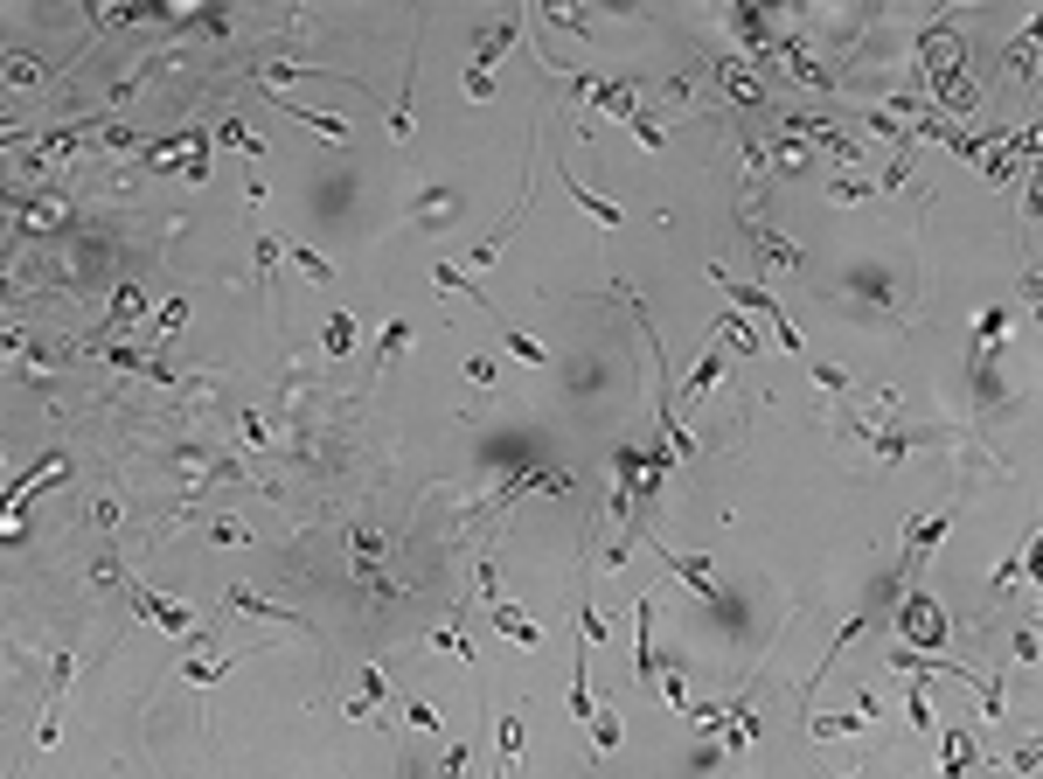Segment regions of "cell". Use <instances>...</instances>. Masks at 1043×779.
Listing matches in <instances>:
<instances>
[{
  "mask_svg": "<svg viewBox=\"0 0 1043 779\" xmlns=\"http://www.w3.org/2000/svg\"><path fill=\"white\" fill-rule=\"evenodd\" d=\"M918 49H925V77H932V98H946L953 112H974V91L960 84V35H953L946 21H932V28L918 35Z\"/></svg>",
  "mask_w": 1043,
  "mask_h": 779,
  "instance_id": "1",
  "label": "cell"
},
{
  "mask_svg": "<svg viewBox=\"0 0 1043 779\" xmlns=\"http://www.w3.org/2000/svg\"><path fill=\"white\" fill-rule=\"evenodd\" d=\"M946 536H953V508H939V515H918V522L904 529V557H897V571H891V592H911V578L925 571V557H932Z\"/></svg>",
  "mask_w": 1043,
  "mask_h": 779,
  "instance_id": "2",
  "label": "cell"
},
{
  "mask_svg": "<svg viewBox=\"0 0 1043 779\" xmlns=\"http://www.w3.org/2000/svg\"><path fill=\"white\" fill-rule=\"evenodd\" d=\"M897 633L911 640V647H946V633H953V620L925 599V592H897Z\"/></svg>",
  "mask_w": 1043,
  "mask_h": 779,
  "instance_id": "3",
  "label": "cell"
},
{
  "mask_svg": "<svg viewBox=\"0 0 1043 779\" xmlns=\"http://www.w3.org/2000/svg\"><path fill=\"white\" fill-rule=\"evenodd\" d=\"M119 592H126L133 620L160 626V633H188V626H195V613H188L181 599H160V592H147V585H140V578H119Z\"/></svg>",
  "mask_w": 1043,
  "mask_h": 779,
  "instance_id": "4",
  "label": "cell"
},
{
  "mask_svg": "<svg viewBox=\"0 0 1043 779\" xmlns=\"http://www.w3.org/2000/svg\"><path fill=\"white\" fill-rule=\"evenodd\" d=\"M348 557H355V578L383 592V529L376 522H348Z\"/></svg>",
  "mask_w": 1043,
  "mask_h": 779,
  "instance_id": "5",
  "label": "cell"
},
{
  "mask_svg": "<svg viewBox=\"0 0 1043 779\" xmlns=\"http://www.w3.org/2000/svg\"><path fill=\"white\" fill-rule=\"evenodd\" d=\"M70 675H77V654L70 647H56V682H49V710H42V724H35V745L49 752L56 745V731H63V696H70Z\"/></svg>",
  "mask_w": 1043,
  "mask_h": 779,
  "instance_id": "6",
  "label": "cell"
},
{
  "mask_svg": "<svg viewBox=\"0 0 1043 779\" xmlns=\"http://www.w3.org/2000/svg\"><path fill=\"white\" fill-rule=\"evenodd\" d=\"M487 620H494V633H508V640L522 647V654H536V647H543V626L529 620V613H522L515 599H487Z\"/></svg>",
  "mask_w": 1043,
  "mask_h": 779,
  "instance_id": "7",
  "label": "cell"
},
{
  "mask_svg": "<svg viewBox=\"0 0 1043 779\" xmlns=\"http://www.w3.org/2000/svg\"><path fill=\"white\" fill-rule=\"evenodd\" d=\"M633 640H640V689H661V654H654V592L633 606Z\"/></svg>",
  "mask_w": 1043,
  "mask_h": 779,
  "instance_id": "8",
  "label": "cell"
},
{
  "mask_svg": "<svg viewBox=\"0 0 1043 779\" xmlns=\"http://www.w3.org/2000/svg\"><path fill=\"white\" fill-rule=\"evenodd\" d=\"M1009 320H1016L1009 307H981V320H974V369H988V362L1002 355V341H1009Z\"/></svg>",
  "mask_w": 1043,
  "mask_h": 779,
  "instance_id": "9",
  "label": "cell"
},
{
  "mask_svg": "<svg viewBox=\"0 0 1043 779\" xmlns=\"http://www.w3.org/2000/svg\"><path fill=\"white\" fill-rule=\"evenodd\" d=\"M557 181H564V195H571V202H578V209H585L592 223H605V230H619V202H612V195H592V188H585L578 174H564V160H557Z\"/></svg>",
  "mask_w": 1043,
  "mask_h": 779,
  "instance_id": "10",
  "label": "cell"
},
{
  "mask_svg": "<svg viewBox=\"0 0 1043 779\" xmlns=\"http://www.w3.org/2000/svg\"><path fill=\"white\" fill-rule=\"evenodd\" d=\"M522 35V14H508V21H494V28H480V42H473V70H494L501 63V49Z\"/></svg>",
  "mask_w": 1043,
  "mask_h": 779,
  "instance_id": "11",
  "label": "cell"
},
{
  "mask_svg": "<svg viewBox=\"0 0 1043 779\" xmlns=\"http://www.w3.org/2000/svg\"><path fill=\"white\" fill-rule=\"evenodd\" d=\"M717 383H724V341H710V348H703V362H696V376H689V390H682V404L696 411V404H703V397H710Z\"/></svg>",
  "mask_w": 1043,
  "mask_h": 779,
  "instance_id": "12",
  "label": "cell"
},
{
  "mask_svg": "<svg viewBox=\"0 0 1043 779\" xmlns=\"http://www.w3.org/2000/svg\"><path fill=\"white\" fill-rule=\"evenodd\" d=\"M751 230V251L765 258V265H786V272H800V244H786L779 230H765V223H745Z\"/></svg>",
  "mask_w": 1043,
  "mask_h": 779,
  "instance_id": "13",
  "label": "cell"
},
{
  "mask_svg": "<svg viewBox=\"0 0 1043 779\" xmlns=\"http://www.w3.org/2000/svg\"><path fill=\"white\" fill-rule=\"evenodd\" d=\"M974 759H981V752H974V731H953V724H946V752H939V773H946V779H967V773H974Z\"/></svg>",
  "mask_w": 1043,
  "mask_h": 779,
  "instance_id": "14",
  "label": "cell"
},
{
  "mask_svg": "<svg viewBox=\"0 0 1043 779\" xmlns=\"http://www.w3.org/2000/svg\"><path fill=\"white\" fill-rule=\"evenodd\" d=\"M710 341H731L738 355H758L765 341H758V327H751L745 313H717V327H710Z\"/></svg>",
  "mask_w": 1043,
  "mask_h": 779,
  "instance_id": "15",
  "label": "cell"
},
{
  "mask_svg": "<svg viewBox=\"0 0 1043 779\" xmlns=\"http://www.w3.org/2000/svg\"><path fill=\"white\" fill-rule=\"evenodd\" d=\"M223 606H237V613H251V620H299V613H286V606L258 599L251 585H223Z\"/></svg>",
  "mask_w": 1043,
  "mask_h": 779,
  "instance_id": "16",
  "label": "cell"
},
{
  "mask_svg": "<svg viewBox=\"0 0 1043 779\" xmlns=\"http://www.w3.org/2000/svg\"><path fill=\"white\" fill-rule=\"evenodd\" d=\"M279 112H286V119H299L306 133H320V140H334V147L348 140V119H334V112H313V105H279Z\"/></svg>",
  "mask_w": 1043,
  "mask_h": 779,
  "instance_id": "17",
  "label": "cell"
},
{
  "mask_svg": "<svg viewBox=\"0 0 1043 779\" xmlns=\"http://www.w3.org/2000/svg\"><path fill=\"white\" fill-rule=\"evenodd\" d=\"M661 557H668V550H661ZM668 571H675L682 585H696V592H703V599L717 606V578H710V557H668Z\"/></svg>",
  "mask_w": 1043,
  "mask_h": 779,
  "instance_id": "18",
  "label": "cell"
},
{
  "mask_svg": "<svg viewBox=\"0 0 1043 779\" xmlns=\"http://www.w3.org/2000/svg\"><path fill=\"white\" fill-rule=\"evenodd\" d=\"M230 668H237L230 654H223V661H209V654H188V661H181L174 675H181V682H195V689H216V682H223Z\"/></svg>",
  "mask_w": 1043,
  "mask_h": 779,
  "instance_id": "19",
  "label": "cell"
},
{
  "mask_svg": "<svg viewBox=\"0 0 1043 779\" xmlns=\"http://www.w3.org/2000/svg\"><path fill=\"white\" fill-rule=\"evenodd\" d=\"M494 731H501V766H494V779H515V759H522V710H508Z\"/></svg>",
  "mask_w": 1043,
  "mask_h": 779,
  "instance_id": "20",
  "label": "cell"
},
{
  "mask_svg": "<svg viewBox=\"0 0 1043 779\" xmlns=\"http://www.w3.org/2000/svg\"><path fill=\"white\" fill-rule=\"evenodd\" d=\"M717 84H724V91H731V98H738V105H751V112H758V105H765V91H758V77H745V70H738V63H717Z\"/></svg>",
  "mask_w": 1043,
  "mask_h": 779,
  "instance_id": "21",
  "label": "cell"
},
{
  "mask_svg": "<svg viewBox=\"0 0 1043 779\" xmlns=\"http://www.w3.org/2000/svg\"><path fill=\"white\" fill-rule=\"evenodd\" d=\"M501 348H508V355H522L529 369H550V348H543L536 334H522V327H501Z\"/></svg>",
  "mask_w": 1043,
  "mask_h": 779,
  "instance_id": "22",
  "label": "cell"
},
{
  "mask_svg": "<svg viewBox=\"0 0 1043 779\" xmlns=\"http://www.w3.org/2000/svg\"><path fill=\"white\" fill-rule=\"evenodd\" d=\"M383 689H390V675H383V668H362V696L348 703V717H355V724H369V710L383 703Z\"/></svg>",
  "mask_w": 1043,
  "mask_h": 779,
  "instance_id": "23",
  "label": "cell"
},
{
  "mask_svg": "<svg viewBox=\"0 0 1043 779\" xmlns=\"http://www.w3.org/2000/svg\"><path fill=\"white\" fill-rule=\"evenodd\" d=\"M432 647H439V654H452V661H459V668H480V654H473V640H466V633H459V626H439V633H432Z\"/></svg>",
  "mask_w": 1043,
  "mask_h": 779,
  "instance_id": "24",
  "label": "cell"
},
{
  "mask_svg": "<svg viewBox=\"0 0 1043 779\" xmlns=\"http://www.w3.org/2000/svg\"><path fill=\"white\" fill-rule=\"evenodd\" d=\"M140 313H147V300H140V286H119V293H112V313H105V327H133Z\"/></svg>",
  "mask_w": 1043,
  "mask_h": 779,
  "instance_id": "25",
  "label": "cell"
},
{
  "mask_svg": "<svg viewBox=\"0 0 1043 779\" xmlns=\"http://www.w3.org/2000/svg\"><path fill=\"white\" fill-rule=\"evenodd\" d=\"M376 341H383V348H376V369H390V362H397V355H404V341H411V320H404V313H397V320H390V327H383V334H376Z\"/></svg>",
  "mask_w": 1043,
  "mask_h": 779,
  "instance_id": "26",
  "label": "cell"
},
{
  "mask_svg": "<svg viewBox=\"0 0 1043 779\" xmlns=\"http://www.w3.org/2000/svg\"><path fill=\"white\" fill-rule=\"evenodd\" d=\"M286 251H293V265L313 286H334V258H320V251H306V244H286Z\"/></svg>",
  "mask_w": 1043,
  "mask_h": 779,
  "instance_id": "27",
  "label": "cell"
},
{
  "mask_svg": "<svg viewBox=\"0 0 1043 779\" xmlns=\"http://www.w3.org/2000/svg\"><path fill=\"white\" fill-rule=\"evenodd\" d=\"M251 258H258V286H272V279H279V237H272V230H258Z\"/></svg>",
  "mask_w": 1043,
  "mask_h": 779,
  "instance_id": "28",
  "label": "cell"
},
{
  "mask_svg": "<svg viewBox=\"0 0 1043 779\" xmlns=\"http://www.w3.org/2000/svg\"><path fill=\"white\" fill-rule=\"evenodd\" d=\"M320 348H327V355H348V348H355V320H348V313H334V320L320 327Z\"/></svg>",
  "mask_w": 1043,
  "mask_h": 779,
  "instance_id": "29",
  "label": "cell"
},
{
  "mask_svg": "<svg viewBox=\"0 0 1043 779\" xmlns=\"http://www.w3.org/2000/svg\"><path fill=\"white\" fill-rule=\"evenodd\" d=\"M870 439V453L877 460H904V453H918V439H904V432H863Z\"/></svg>",
  "mask_w": 1043,
  "mask_h": 779,
  "instance_id": "30",
  "label": "cell"
},
{
  "mask_svg": "<svg viewBox=\"0 0 1043 779\" xmlns=\"http://www.w3.org/2000/svg\"><path fill=\"white\" fill-rule=\"evenodd\" d=\"M7 84H14V91H35V84H42V63L14 49V56H7Z\"/></svg>",
  "mask_w": 1043,
  "mask_h": 779,
  "instance_id": "31",
  "label": "cell"
},
{
  "mask_svg": "<svg viewBox=\"0 0 1043 779\" xmlns=\"http://www.w3.org/2000/svg\"><path fill=\"white\" fill-rule=\"evenodd\" d=\"M1030 550H1037V536H1023V550H1016V557H1009V564L995 571V599H1002V592H1009V585H1016V578L1030 571Z\"/></svg>",
  "mask_w": 1043,
  "mask_h": 779,
  "instance_id": "32",
  "label": "cell"
},
{
  "mask_svg": "<svg viewBox=\"0 0 1043 779\" xmlns=\"http://www.w3.org/2000/svg\"><path fill=\"white\" fill-rule=\"evenodd\" d=\"M863 724H870L863 710H856V717H807V731H814V738H849V731H863Z\"/></svg>",
  "mask_w": 1043,
  "mask_h": 779,
  "instance_id": "33",
  "label": "cell"
},
{
  "mask_svg": "<svg viewBox=\"0 0 1043 779\" xmlns=\"http://www.w3.org/2000/svg\"><path fill=\"white\" fill-rule=\"evenodd\" d=\"M181 327H188V300H167V307L153 313V334H160V341H174Z\"/></svg>",
  "mask_w": 1043,
  "mask_h": 779,
  "instance_id": "34",
  "label": "cell"
},
{
  "mask_svg": "<svg viewBox=\"0 0 1043 779\" xmlns=\"http://www.w3.org/2000/svg\"><path fill=\"white\" fill-rule=\"evenodd\" d=\"M870 195H877V181H856V174L849 181H828V202H842V209L849 202H870Z\"/></svg>",
  "mask_w": 1043,
  "mask_h": 779,
  "instance_id": "35",
  "label": "cell"
},
{
  "mask_svg": "<svg viewBox=\"0 0 1043 779\" xmlns=\"http://www.w3.org/2000/svg\"><path fill=\"white\" fill-rule=\"evenodd\" d=\"M216 133H223V140H230V147H237V154H265V147H258V133H251V126H244V119H223V126H216Z\"/></svg>",
  "mask_w": 1043,
  "mask_h": 779,
  "instance_id": "36",
  "label": "cell"
},
{
  "mask_svg": "<svg viewBox=\"0 0 1043 779\" xmlns=\"http://www.w3.org/2000/svg\"><path fill=\"white\" fill-rule=\"evenodd\" d=\"M432 286H439V293H473V300H480V286H466V279H459V265H446V258L432 265ZM480 307H487V300H480Z\"/></svg>",
  "mask_w": 1043,
  "mask_h": 779,
  "instance_id": "37",
  "label": "cell"
},
{
  "mask_svg": "<svg viewBox=\"0 0 1043 779\" xmlns=\"http://www.w3.org/2000/svg\"><path fill=\"white\" fill-rule=\"evenodd\" d=\"M619 745V717L612 710H592V752H612Z\"/></svg>",
  "mask_w": 1043,
  "mask_h": 779,
  "instance_id": "38",
  "label": "cell"
},
{
  "mask_svg": "<svg viewBox=\"0 0 1043 779\" xmlns=\"http://www.w3.org/2000/svg\"><path fill=\"white\" fill-rule=\"evenodd\" d=\"M459 91H466L473 105H487V98H494V70H473V63H466V77H459Z\"/></svg>",
  "mask_w": 1043,
  "mask_h": 779,
  "instance_id": "39",
  "label": "cell"
},
{
  "mask_svg": "<svg viewBox=\"0 0 1043 779\" xmlns=\"http://www.w3.org/2000/svg\"><path fill=\"white\" fill-rule=\"evenodd\" d=\"M209 536H216V543H237V550H244V543H251V522H237V515H216V522H209Z\"/></svg>",
  "mask_w": 1043,
  "mask_h": 779,
  "instance_id": "40",
  "label": "cell"
},
{
  "mask_svg": "<svg viewBox=\"0 0 1043 779\" xmlns=\"http://www.w3.org/2000/svg\"><path fill=\"white\" fill-rule=\"evenodd\" d=\"M404 717H411V731H432V738H439V731H446V717H439V710H432V703H418V696H411V703H404Z\"/></svg>",
  "mask_w": 1043,
  "mask_h": 779,
  "instance_id": "41",
  "label": "cell"
},
{
  "mask_svg": "<svg viewBox=\"0 0 1043 779\" xmlns=\"http://www.w3.org/2000/svg\"><path fill=\"white\" fill-rule=\"evenodd\" d=\"M439 216H452V195L446 188H425L418 195V223H439Z\"/></svg>",
  "mask_w": 1043,
  "mask_h": 779,
  "instance_id": "42",
  "label": "cell"
},
{
  "mask_svg": "<svg viewBox=\"0 0 1043 779\" xmlns=\"http://www.w3.org/2000/svg\"><path fill=\"white\" fill-rule=\"evenodd\" d=\"M543 21H557V28H578V35H585V28H592V21H585V14H578V7H543Z\"/></svg>",
  "mask_w": 1043,
  "mask_h": 779,
  "instance_id": "43",
  "label": "cell"
},
{
  "mask_svg": "<svg viewBox=\"0 0 1043 779\" xmlns=\"http://www.w3.org/2000/svg\"><path fill=\"white\" fill-rule=\"evenodd\" d=\"M814 383H821V390H849V369H835V362H814Z\"/></svg>",
  "mask_w": 1043,
  "mask_h": 779,
  "instance_id": "44",
  "label": "cell"
},
{
  "mask_svg": "<svg viewBox=\"0 0 1043 779\" xmlns=\"http://www.w3.org/2000/svg\"><path fill=\"white\" fill-rule=\"evenodd\" d=\"M466 383H473V390H487V383H494V362H487V355H473V362H466Z\"/></svg>",
  "mask_w": 1043,
  "mask_h": 779,
  "instance_id": "45",
  "label": "cell"
},
{
  "mask_svg": "<svg viewBox=\"0 0 1043 779\" xmlns=\"http://www.w3.org/2000/svg\"><path fill=\"white\" fill-rule=\"evenodd\" d=\"M7 300H14V286H7V265H0V307H7Z\"/></svg>",
  "mask_w": 1043,
  "mask_h": 779,
  "instance_id": "46",
  "label": "cell"
},
{
  "mask_svg": "<svg viewBox=\"0 0 1043 779\" xmlns=\"http://www.w3.org/2000/svg\"><path fill=\"white\" fill-rule=\"evenodd\" d=\"M724 779H731V773H724Z\"/></svg>",
  "mask_w": 1043,
  "mask_h": 779,
  "instance_id": "47",
  "label": "cell"
}]
</instances>
